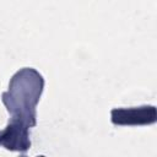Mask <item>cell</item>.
Returning <instances> with one entry per match:
<instances>
[{
	"instance_id": "1",
	"label": "cell",
	"mask_w": 157,
	"mask_h": 157,
	"mask_svg": "<svg viewBox=\"0 0 157 157\" xmlns=\"http://www.w3.org/2000/svg\"><path fill=\"white\" fill-rule=\"evenodd\" d=\"M155 109L153 107L131 108V109H114L112 112V120L114 124H147L155 121L156 114L148 112Z\"/></svg>"
}]
</instances>
